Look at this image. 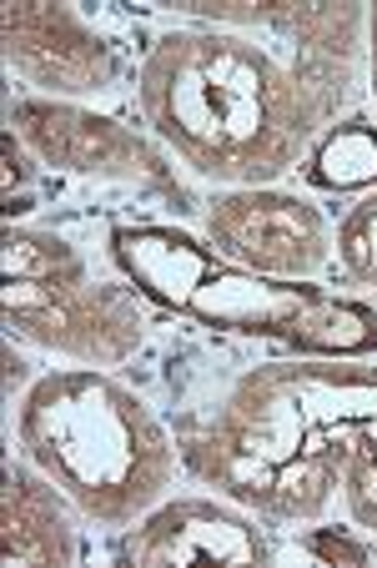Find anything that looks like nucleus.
<instances>
[{
  "label": "nucleus",
  "instance_id": "f257e3e1",
  "mask_svg": "<svg viewBox=\"0 0 377 568\" xmlns=\"http://www.w3.org/2000/svg\"><path fill=\"white\" fill-rule=\"evenodd\" d=\"M131 101L192 182L282 186L367 97V0H151Z\"/></svg>",
  "mask_w": 377,
  "mask_h": 568
},
{
  "label": "nucleus",
  "instance_id": "f03ea898",
  "mask_svg": "<svg viewBox=\"0 0 377 568\" xmlns=\"http://www.w3.org/2000/svg\"><path fill=\"white\" fill-rule=\"evenodd\" d=\"M172 433L202 488L262 524H317L343 498V473L377 443V357H247L202 367L176 393Z\"/></svg>",
  "mask_w": 377,
  "mask_h": 568
},
{
  "label": "nucleus",
  "instance_id": "7ed1b4c3",
  "mask_svg": "<svg viewBox=\"0 0 377 568\" xmlns=\"http://www.w3.org/2000/svg\"><path fill=\"white\" fill-rule=\"evenodd\" d=\"M106 262L151 307L226 337H262L307 357H377V307L317 282H277L226 262L176 222H116Z\"/></svg>",
  "mask_w": 377,
  "mask_h": 568
},
{
  "label": "nucleus",
  "instance_id": "20e7f679",
  "mask_svg": "<svg viewBox=\"0 0 377 568\" xmlns=\"http://www.w3.org/2000/svg\"><path fill=\"white\" fill-rule=\"evenodd\" d=\"M16 448L101 528L136 524L172 498L182 473L172 423L111 367L31 377L16 403Z\"/></svg>",
  "mask_w": 377,
  "mask_h": 568
},
{
  "label": "nucleus",
  "instance_id": "39448f33",
  "mask_svg": "<svg viewBox=\"0 0 377 568\" xmlns=\"http://www.w3.org/2000/svg\"><path fill=\"white\" fill-rule=\"evenodd\" d=\"M0 317L6 337L75 367H121L146 353L151 302L101 272L81 242L41 222H6L0 236Z\"/></svg>",
  "mask_w": 377,
  "mask_h": 568
},
{
  "label": "nucleus",
  "instance_id": "423d86ee",
  "mask_svg": "<svg viewBox=\"0 0 377 568\" xmlns=\"http://www.w3.org/2000/svg\"><path fill=\"white\" fill-rule=\"evenodd\" d=\"M6 126L41 161L45 176L81 182L111 196L162 202L176 216H202V196L192 192V176L182 172V161L136 121H121L101 106H81V101L11 91Z\"/></svg>",
  "mask_w": 377,
  "mask_h": 568
},
{
  "label": "nucleus",
  "instance_id": "0eeeda50",
  "mask_svg": "<svg viewBox=\"0 0 377 568\" xmlns=\"http://www.w3.org/2000/svg\"><path fill=\"white\" fill-rule=\"evenodd\" d=\"M0 61L31 97L101 106L131 81L136 55H126V41L75 0H6Z\"/></svg>",
  "mask_w": 377,
  "mask_h": 568
},
{
  "label": "nucleus",
  "instance_id": "6e6552de",
  "mask_svg": "<svg viewBox=\"0 0 377 568\" xmlns=\"http://www.w3.org/2000/svg\"><path fill=\"white\" fill-rule=\"evenodd\" d=\"M202 236L226 262L277 282H317L337 262V222L297 186H226L202 196Z\"/></svg>",
  "mask_w": 377,
  "mask_h": 568
},
{
  "label": "nucleus",
  "instance_id": "1a4fd4ad",
  "mask_svg": "<svg viewBox=\"0 0 377 568\" xmlns=\"http://www.w3.org/2000/svg\"><path fill=\"white\" fill-rule=\"evenodd\" d=\"M277 544L252 508L222 494H176L121 528L116 564L126 568H186V564H272Z\"/></svg>",
  "mask_w": 377,
  "mask_h": 568
},
{
  "label": "nucleus",
  "instance_id": "9d476101",
  "mask_svg": "<svg viewBox=\"0 0 377 568\" xmlns=\"http://www.w3.org/2000/svg\"><path fill=\"white\" fill-rule=\"evenodd\" d=\"M81 548V508L31 463L0 473V558L11 568H71Z\"/></svg>",
  "mask_w": 377,
  "mask_h": 568
},
{
  "label": "nucleus",
  "instance_id": "9b49d317",
  "mask_svg": "<svg viewBox=\"0 0 377 568\" xmlns=\"http://www.w3.org/2000/svg\"><path fill=\"white\" fill-rule=\"evenodd\" d=\"M302 186L327 196H363L377 186V116L353 111L343 116L323 141L313 146V156L302 161Z\"/></svg>",
  "mask_w": 377,
  "mask_h": 568
},
{
  "label": "nucleus",
  "instance_id": "f8f14e48",
  "mask_svg": "<svg viewBox=\"0 0 377 568\" xmlns=\"http://www.w3.org/2000/svg\"><path fill=\"white\" fill-rule=\"evenodd\" d=\"M337 272L347 287L377 297V186L343 206L337 216Z\"/></svg>",
  "mask_w": 377,
  "mask_h": 568
},
{
  "label": "nucleus",
  "instance_id": "ddd939ff",
  "mask_svg": "<svg viewBox=\"0 0 377 568\" xmlns=\"http://www.w3.org/2000/svg\"><path fill=\"white\" fill-rule=\"evenodd\" d=\"M297 554L302 558H317L327 568H367L377 564V538L367 528H343V524H302L297 528Z\"/></svg>",
  "mask_w": 377,
  "mask_h": 568
},
{
  "label": "nucleus",
  "instance_id": "4468645a",
  "mask_svg": "<svg viewBox=\"0 0 377 568\" xmlns=\"http://www.w3.org/2000/svg\"><path fill=\"white\" fill-rule=\"evenodd\" d=\"M0 156H6V172H0V196H6V222H21L35 202V182H41V161L21 146L11 126L0 136Z\"/></svg>",
  "mask_w": 377,
  "mask_h": 568
},
{
  "label": "nucleus",
  "instance_id": "2eb2a0df",
  "mask_svg": "<svg viewBox=\"0 0 377 568\" xmlns=\"http://www.w3.org/2000/svg\"><path fill=\"white\" fill-rule=\"evenodd\" d=\"M343 508L357 528L377 538V443H363L343 473Z\"/></svg>",
  "mask_w": 377,
  "mask_h": 568
},
{
  "label": "nucleus",
  "instance_id": "dca6fc26",
  "mask_svg": "<svg viewBox=\"0 0 377 568\" xmlns=\"http://www.w3.org/2000/svg\"><path fill=\"white\" fill-rule=\"evenodd\" d=\"M367 101L377 116V6H367Z\"/></svg>",
  "mask_w": 377,
  "mask_h": 568
},
{
  "label": "nucleus",
  "instance_id": "f3484780",
  "mask_svg": "<svg viewBox=\"0 0 377 568\" xmlns=\"http://www.w3.org/2000/svg\"><path fill=\"white\" fill-rule=\"evenodd\" d=\"M16 383H26V357H16V337H6V397L16 403Z\"/></svg>",
  "mask_w": 377,
  "mask_h": 568
}]
</instances>
